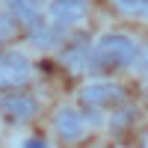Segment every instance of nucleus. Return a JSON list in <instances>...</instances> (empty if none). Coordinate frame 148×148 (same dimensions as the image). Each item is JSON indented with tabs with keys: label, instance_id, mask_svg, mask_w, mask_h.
Returning <instances> with one entry per match:
<instances>
[{
	"label": "nucleus",
	"instance_id": "nucleus-1",
	"mask_svg": "<svg viewBox=\"0 0 148 148\" xmlns=\"http://www.w3.org/2000/svg\"><path fill=\"white\" fill-rule=\"evenodd\" d=\"M136 56H139V47L133 45V39H127L121 33L104 36L92 51V59L104 68H127V65L136 62Z\"/></svg>",
	"mask_w": 148,
	"mask_h": 148
},
{
	"label": "nucleus",
	"instance_id": "nucleus-2",
	"mask_svg": "<svg viewBox=\"0 0 148 148\" xmlns=\"http://www.w3.org/2000/svg\"><path fill=\"white\" fill-rule=\"evenodd\" d=\"M33 77L30 59L18 51H0V92L3 89H18Z\"/></svg>",
	"mask_w": 148,
	"mask_h": 148
},
{
	"label": "nucleus",
	"instance_id": "nucleus-3",
	"mask_svg": "<svg viewBox=\"0 0 148 148\" xmlns=\"http://www.w3.org/2000/svg\"><path fill=\"white\" fill-rule=\"evenodd\" d=\"M86 12H89V0H53L47 9V24L59 33H68L86 18Z\"/></svg>",
	"mask_w": 148,
	"mask_h": 148
},
{
	"label": "nucleus",
	"instance_id": "nucleus-4",
	"mask_svg": "<svg viewBox=\"0 0 148 148\" xmlns=\"http://www.w3.org/2000/svg\"><path fill=\"white\" fill-rule=\"evenodd\" d=\"M0 113L12 125H24V121H30L39 113V101L27 92H9V95L0 98Z\"/></svg>",
	"mask_w": 148,
	"mask_h": 148
},
{
	"label": "nucleus",
	"instance_id": "nucleus-5",
	"mask_svg": "<svg viewBox=\"0 0 148 148\" xmlns=\"http://www.w3.org/2000/svg\"><path fill=\"white\" fill-rule=\"evenodd\" d=\"M121 98H125V89H121L119 83H107V80L89 83V86L80 89V101L89 104V107H113Z\"/></svg>",
	"mask_w": 148,
	"mask_h": 148
},
{
	"label": "nucleus",
	"instance_id": "nucleus-6",
	"mask_svg": "<svg viewBox=\"0 0 148 148\" xmlns=\"http://www.w3.org/2000/svg\"><path fill=\"white\" fill-rule=\"evenodd\" d=\"M53 127H56V133H59L62 139L77 142V139L86 136V116L77 113V110H71V107H62V110L53 116Z\"/></svg>",
	"mask_w": 148,
	"mask_h": 148
},
{
	"label": "nucleus",
	"instance_id": "nucleus-7",
	"mask_svg": "<svg viewBox=\"0 0 148 148\" xmlns=\"http://www.w3.org/2000/svg\"><path fill=\"white\" fill-rule=\"evenodd\" d=\"M6 9L24 27H33L42 21V0H6Z\"/></svg>",
	"mask_w": 148,
	"mask_h": 148
},
{
	"label": "nucleus",
	"instance_id": "nucleus-8",
	"mask_svg": "<svg viewBox=\"0 0 148 148\" xmlns=\"http://www.w3.org/2000/svg\"><path fill=\"white\" fill-rule=\"evenodd\" d=\"M30 36H33V45L36 47H45V51H47V47H53L56 42H59V36H62V33H59L56 27H51V24H33V27H30Z\"/></svg>",
	"mask_w": 148,
	"mask_h": 148
},
{
	"label": "nucleus",
	"instance_id": "nucleus-9",
	"mask_svg": "<svg viewBox=\"0 0 148 148\" xmlns=\"http://www.w3.org/2000/svg\"><path fill=\"white\" fill-rule=\"evenodd\" d=\"M89 59H92V53H89V45H86V42H77V45L65 47V53H62V62H68L74 71L86 68V65H89Z\"/></svg>",
	"mask_w": 148,
	"mask_h": 148
},
{
	"label": "nucleus",
	"instance_id": "nucleus-10",
	"mask_svg": "<svg viewBox=\"0 0 148 148\" xmlns=\"http://www.w3.org/2000/svg\"><path fill=\"white\" fill-rule=\"evenodd\" d=\"M15 33H18V21L9 15V12H0V45H6L15 39Z\"/></svg>",
	"mask_w": 148,
	"mask_h": 148
},
{
	"label": "nucleus",
	"instance_id": "nucleus-11",
	"mask_svg": "<svg viewBox=\"0 0 148 148\" xmlns=\"http://www.w3.org/2000/svg\"><path fill=\"white\" fill-rule=\"evenodd\" d=\"M113 3L127 12V15H136V18H145L148 15V0H113Z\"/></svg>",
	"mask_w": 148,
	"mask_h": 148
},
{
	"label": "nucleus",
	"instance_id": "nucleus-12",
	"mask_svg": "<svg viewBox=\"0 0 148 148\" xmlns=\"http://www.w3.org/2000/svg\"><path fill=\"white\" fill-rule=\"evenodd\" d=\"M21 148H47V142L45 139H39V136H33V139H24V145Z\"/></svg>",
	"mask_w": 148,
	"mask_h": 148
},
{
	"label": "nucleus",
	"instance_id": "nucleus-13",
	"mask_svg": "<svg viewBox=\"0 0 148 148\" xmlns=\"http://www.w3.org/2000/svg\"><path fill=\"white\" fill-rule=\"evenodd\" d=\"M142 148H148V133H145V139H142Z\"/></svg>",
	"mask_w": 148,
	"mask_h": 148
},
{
	"label": "nucleus",
	"instance_id": "nucleus-14",
	"mask_svg": "<svg viewBox=\"0 0 148 148\" xmlns=\"http://www.w3.org/2000/svg\"><path fill=\"white\" fill-rule=\"evenodd\" d=\"M145 68H148V53H145Z\"/></svg>",
	"mask_w": 148,
	"mask_h": 148
}]
</instances>
